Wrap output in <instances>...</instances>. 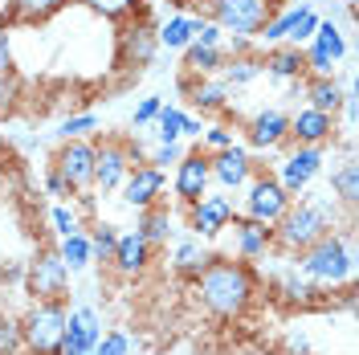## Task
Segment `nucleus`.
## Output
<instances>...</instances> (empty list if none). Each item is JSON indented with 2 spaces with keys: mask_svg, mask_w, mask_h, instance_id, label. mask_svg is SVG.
<instances>
[{
  "mask_svg": "<svg viewBox=\"0 0 359 355\" xmlns=\"http://www.w3.org/2000/svg\"><path fill=\"white\" fill-rule=\"evenodd\" d=\"M192 290H196V302H201L212 319H221V323H241V319L253 311L257 294H262V278H257L253 262L217 257V253H212L208 266L192 278Z\"/></svg>",
  "mask_w": 359,
  "mask_h": 355,
  "instance_id": "obj_1",
  "label": "nucleus"
},
{
  "mask_svg": "<svg viewBox=\"0 0 359 355\" xmlns=\"http://www.w3.org/2000/svg\"><path fill=\"white\" fill-rule=\"evenodd\" d=\"M298 257V274L314 282L318 290H339L355 282V249H351V225L331 229L327 237H318L314 245H306Z\"/></svg>",
  "mask_w": 359,
  "mask_h": 355,
  "instance_id": "obj_2",
  "label": "nucleus"
},
{
  "mask_svg": "<svg viewBox=\"0 0 359 355\" xmlns=\"http://www.w3.org/2000/svg\"><path fill=\"white\" fill-rule=\"evenodd\" d=\"M335 229V200H314V196H294L290 208L273 221V249L282 253H302L306 245L327 237Z\"/></svg>",
  "mask_w": 359,
  "mask_h": 355,
  "instance_id": "obj_3",
  "label": "nucleus"
},
{
  "mask_svg": "<svg viewBox=\"0 0 359 355\" xmlns=\"http://www.w3.org/2000/svg\"><path fill=\"white\" fill-rule=\"evenodd\" d=\"M69 307L62 298L53 302H29V311L17 319L25 339V355H62V335H66Z\"/></svg>",
  "mask_w": 359,
  "mask_h": 355,
  "instance_id": "obj_4",
  "label": "nucleus"
},
{
  "mask_svg": "<svg viewBox=\"0 0 359 355\" xmlns=\"http://www.w3.org/2000/svg\"><path fill=\"white\" fill-rule=\"evenodd\" d=\"M25 294L33 302H53V298H69V269L57 253V245H37V253L25 262Z\"/></svg>",
  "mask_w": 359,
  "mask_h": 355,
  "instance_id": "obj_5",
  "label": "nucleus"
},
{
  "mask_svg": "<svg viewBox=\"0 0 359 355\" xmlns=\"http://www.w3.org/2000/svg\"><path fill=\"white\" fill-rule=\"evenodd\" d=\"M156 53H159L156 25L147 21L143 13L118 25V33H114V69L118 74H143L156 62Z\"/></svg>",
  "mask_w": 359,
  "mask_h": 355,
  "instance_id": "obj_6",
  "label": "nucleus"
},
{
  "mask_svg": "<svg viewBox=\"0 0 359 355\" xmlns=\"http://www.w3.org/2000/svg\"><path fill=\"white\" fill-rule=\"evenodd\" d=\"M204 21L221 25L224 37H257L262 25L269 21L273 4L269 0H201Z\"/></svg>",
  "mask_w": 359,
  "mask_h": 355,
  "instance_id": "obj_7",
  "label": "nucleus"
},
{
  "mask_svg": "<svg viewBox=\"0 0 359 355\" xmlns=\"http://www.w3.org/2000/svg\"><path fill=\"white\" fill-rule=\"evenodd\" d=\"M49 168L62 176L69 196H86L94 188V139H62Z\"/></svg>",
  "mask_w": 359,
  "mask_h": 355,
  "instance_id": "obj_8",
  "label": "nucleus"
},
{
  "mask_svg": "<svg viewBox=\"0 0 359 355\" xmlns=\"http://www.w3.org/2000/svg\"><path fill=\"white\" fill-rule=\"evenodd\" d=\"M290 192L278 184V176L273 172H266V168H257L253 176H249L245 184V204H241V217H253V221L262 225H273L286 208H290Z\"/></svg>",
  "mask_w": 359,
  "mask_h": 355,
  "instance_id": "obj_9",
  "label": "nucleus"
},
{
  "mask_svg": "<svg viewBox=\"0 0 359 355\" xmlns=\"http://www.w3.org/2000/svg\"><path fill=\"white\" fill-rule=\"evenodd\" d=\"M131 172V139L118 135H98L94 139V188L102 196L118 192V184Z\"/></svg>",
  "mask_w": 359,
  "mask_h": 355,
  "instance_id": "obj_10",
  "label": "nucleus"
},
{
  "mask_svg": "<svg viewBox=\"0 0 359 355\" xmlns=\"http://www.w3.org/2000/svg\"><path fill=\"white\" fill-rule=\"evenodd\" d=\"M323 163H327V156H323V147H302V143H290V152L282 156V163H278V184L290 192V196H306L311 192V184L318 176H323Z\"/></svg>",
  "mask_w": 359,
  "mask_h": 355,
  "instance_id": "obj_11",
  "label": "nucleus"
},
{
  "mask_svg": "<svg viewBox=\"0 0 359 355\" xmlns=\"http://www.w3.org/2000/svg\"><path fill=\"white\" fill-rule=\"evenodd\" d=\"M184 213H188V229H192V237L212 241V237H221L224 229L233 225L237 204H233L229 192H204V196L196 200V204H188Z\"/></svg>",
  "mask_w": 359,
  "mask_h": 355,
  "instance_id": "obj_12",
  "label": "nucleus"
},
{
  "mask_svg": "<svg viewBox=\"0 0 359 355\" xmlns=\"http://www.w3.org/2000/svg\"><path fill=\"white\" fill-rule=\"evenodd\" d=\"M212 188V172H208V152H204L201 143L196 147H188L176 163V176H172V196H176L180 208H188V204H196Z\"/></svg>",
  "mask_w": 359,
  "mask_h": 355,
  "instance_id": "obj_13",
  "label": "nucleus"
},
{
  "mask_svg": "<svg viewBox=\"0 0 359 355\" xmlns=\"http://www.w3.org/2000/svg\"><path fill=\"white\" fill-rule=\"evenodd\" d=\"M118 192H123V204L127 208H151V204H163V192H168V172L156 168V163H135L127 180L118 184Z\"/></svg>",
  "mask_w": 359,
  "mask_h": 355,
  "instance_id": "obj_14",
  "label": "nucleus"
},
{
  "mask_svg": "<svg viewBox=\"0 0 359 355\" xmlns=\"http://www.w3.org/2000/svg\"><path fill=\"white\" fill-rule=\"evenodd\" d=\"M208 172H212V184H217L221 192H237V188L249 184V176L257 172V163L249 156V147L229 143L221 152H208Z\"/></svg>",
  "mask_w": 359,
  "mask_h": 355,
  "instance_id": "obj_15",
  "label": "nucleus"
},
{
  "mask_svg": "<svg viewBox=\"0 0 359 355\" xmlns=\"http://www.w3.org/2000/svg\"><path fill=\"white\" fill-rule=\"evenodd\" d=\"M180 90L201 114H229V102L237 94L221 82V74H180Z\"/></svg>",
  "mask_w": 359,
  "mask_h": 355,
  "instance_id": "obj_16",
  "label": "nucleus"
},
{
  "mask_svg": "<svg viewBox=\"0 0 359 355\" xmlns=\"http://www.w3.org/2000/svg\"><path fill=\"white\" fill-rule=\"evenodd\" d=\"M245 143L253 152H278V147H290V114L269 107V111H257L245 127Z\"/></svg>",
  "mask_w": 359,
  "mask_h": 355,
  "instance_id": "obj_17",
  "label": "nucleus"
},
{
  "mask_svg": "<svg viewBox=\"0 0 359 355\" xmlns=\"http://www.w3.org/2000/svg\"><path fill=\"white\" fill-rule=\"evenodd\" d=\"M339 123L335 114L314 111V107H302L298 114H290V143H302V147H327L335 143Z\"/></svg>",
  "mask_w": 359,
  "mask_h": 355,
  "instance_id": "obj_18",
  "label": "nucleus"
},
{
  "mask_svg": "<svg viewBox=\"0 0 359 355\" xmlns=\"http://www.w3.org/2000/svg\"><path fill=\"white\" fill-rule=\"evenodd\" d=\"M102 339V319L94 307H74L66 314V335H62V355L94 351V343Z\"/></svg>",
  "mask_w": 359,
  "mask_h": 355,
  "instance_id": "obj_19",
  "label": "nucleus"
},
{
  "mask_svg": "<svg viewBox=\"0 0 359 355\" xmlns=\"http://www.w3.org/2000/svg\"><path fill=\"white\" fill-rule=\"evenodd\" d=\"M151 257H156V245H147L131 229V233H118L114 253H111V269L118 274V278H139V274H147Z\"/></svg>",
  "mask_w": 359,
  "mask_h": 355,
  "instance_id": "obj_20",
  "label": "nucleus"
},
{
  "mask_svg": "<svg viewBox=\"0 0 359 355\" xmlns=\"http://www.w3.org/2000/svg\"><path fill=\"white\" fill-rule=\"evenodd\" d=\"M66 4H74V0H4V13H0V25L4 29H33V25H45L53 21Z\"/></svg>",
  "mask_w": 359,
  "mask_h": 355,
  "instance_id": "obj_21",
  "label": "nucleus"
},
{
  "mask_svg": "<svg viewBox=\"0 0 359 355\" xmlns=\"http://www.w3.org/2000/svg\"><path fill=\"white\" fill-rule=\"evenodd\" d=\"M262 74L278 78V82H302L306 78V58H302V45H269L262 53Z\"/></svg>",
  "mask_w": 359,
  "mask_h": 355,
  "instance_id": "obj_22",
  "label": "nucleus"
},
{
  "mask_svg": "<svg viewBox=\"0 0 359 355\" xmlns=\"http://www.w3.org/2000/svg\"><path fill=\"white\" fill-rule=\"evenodd\" d=\"M273 298L278 302H286V307H298V311H306V307H318L323 302V290L314 286V282H306L302 274H298V266L282 269V274H273Z\"/></svg>",
  "mask_w": 359,
  "mask_h": 355,
  "instance_id": "obj_23",
  "label": "nucleus"
},
{
  "mask_svg": "<svg viewBox=\"0 0 359 355\" xmlns=\"http://www.w3.org/2000/svg\"><path fill=\"white\" fill-rule=\"evenodd\" d=\"M229 229H237V257L241 262H257V257H266L269 249H273V225H262L253 221V217H233Z\"/></svg>",
  "mask_w": 359,
  "mask_h": 355,
  "instance_id": "obj_24",
  "label": "nucleus"
},
{
  "mask_svg": "<svg viewBox=\"0 0 359 355\" xmlns=\"http://www.w3.org/2000/svg\"><path fill=\"white\" fill-rule=\"evenodd\" d=\"M221 82L229 90H245L249 82H257V74H262V58L257 53H249V49H237V53H224L221 62Z\"/></svg>",
  "mask_w": 359,
  "mask_h": 355,
  "instance_id": "obj_25",
  "label": "nucleus"
},
{
  "mask_svg": "<svg viewBox=\"0 0 359 355\" xmlns=\"http://www.w3.org/2000/svg\"><path fill=\"white\" fill-rule=\"evenodd\" d=\"M208 257H212V249H208L201 237H184V241H176V249H172V274L184 278V282H192V278L208 266Z\"/></svg>",
  "mask_w": 359,
  "mask_h": 355,
  "instance_id": "obj_26",
  "label": "nucleus"
},
{
  "mask_svg": "<svg viewBox=\"0 0 359 355\" xmlns=\"http://www.w3.org/2000/svg\"><path fill=\"white\" fill-rule=\"evenodd\" d=\"M302 94H306V107L314 111H327V114H339L343 111V86H339V78H302Z\"/></svg>",
  "mask_w": 359,
  "mask_h": 355,
  "instance_id": "obj_27",
  "label": "nucleus"
},
{
  "mask_svg": "<svg viewBox=\"0 0 359 355\" xmlns=\"http://www.w3.org/2000/svg\"><path fill=\"white\" fill-rule=\"evenodd\" d=\"M135 233L143 237L147 245H168L172 237V213H168V204H151V208H139V225H135Z\"/></svg>",
  "mask_w": 359,
  "mask_h": 355,
  "instance_id": "obj_28",
  "label": "nucleus"
},
{
  "mask_svg": "<svg viewBox=\"0 0 359 355\" xmlns=\"http://www.w3.org/2000/svg\"><path fill=\"white\" fill-rule=\"evenodd\" d=\"M331 200H339L343 208H355V200H359V163H355V156H347L335 172H331Z\"/></svg>",
  "mask_w": 359,
  "mask_h": 355,
  "instance_id": "obj_29",
  "label": "nucleus"
},
{
  "mask_svg": "<svg viewBox=\"0 0 359 355\" xmlns=\"http://www.w3.org/2000/svg\"><path fill=\"white\" fill-rule=\"evenodd\" d=\"M57 253H62V262H66L69 274H82V269L94 266V249H90L86 229H78L69 237H57Z\"/></svg>",
  "mask_w": 359,
  "mask_h": 355,
  "instance_id": "obj_30",
  "label": "nucleus"
},
{
  "mask_svg": "<svg viewBox=\"0 0 359 355\" xmlns=\"http://www.w3.org/2000/svg\"><path fill=\"white\" fill-rule=\"evenodd\" d=\"M180 53H184V74H217L224 62V45L192 41V45H184Z\"/></svg>",
  "mask_w": 359,
  "mask_h": 355,
  "instance_id": "obj_31",
  "label": "nucleus"
},
{
  "mask_svg": "<svg viewBox=\"0 0 359 355\" xmlns=\"http://www.w3.org/2000/svg\"><path fill=\"white\" fill-rule=\"evenodd\" d=\"M192 37H196V17H168L156 29L159 49H184V45H192Z\"/></svg>",
  "mask_w": 359,
  "mask_h": 355,
  "instance_id": "obj_32",
  "label": "nucleus"
},
{
  "mask_svg": "<svg viewBox=\"0 0 359 355\" xmlns=\"http://www.w3.org/2000/svg\"><path fill=\"white\" fill-rule=\"evenodd\" d=\"M78 4L90 8L94 17L111 21V25H123V21H131V17L143 13V0H78Z\"/></svg>",
  "mask_w": 359,
  "mask_h": 355,
  "instance_id": "obj_33",
  "label": "nucleus"
},
{
  "mask_svg": "<svg viewBox=\"0 0 359 355\" xmlns=\"http://www.w3.org/2000/svg\"><path fill=\"white\" fill-rule=\"evenodd\" d=\"M306 45L323 49V53H327V58H335V62H343V58H347V37H343V29H339L331 17H323V21H318V29H314V37Z\"/></svg>",
  "mask_w": 359,
  "mask_h": 355,
  "instance_id": "obj_34",
  "label": "nucleus"
},
{
  "mask_svg": "<svg viewBox=\"0 0 359 355\" xmlns=\"http://www.w3.org/2000/svg\"><path fill=\"white\" fill-rule=\"evenodd\" d=\"M180 123H184V111L163 102V107H159V114L151 119V127H147V131L156 135V143H176V139H180Z\"/></svg>",
  "mask_w": 359,
  "mask_h": 355,
  "instance_id": "obj_35",
  "label": "nucleus"
},
{
  "mask_svg": "<svg viewBox=\"0 0 359 355\" xmlns=\"http://www.w3.org/2000/svg\"><path fill=\"white\" fill-rule=\"evenodd\" d=\"M86 237H90V249H94V262H111L114 241H118V225L102 221V225H94Z\"/></svg>",
  "mask_w": 359,
  "mask_h": 355,
  "instance_id": "obj_36",
  "label": "nucleus"
},
{
  "mask_svg": "<svg viewBox=\"0 0 359 355\" xmlns=\"http://www.w3.org/2000/svg\"><path fill=\"white\" fill-rule=\"evenodd\" d=\"M318 13H314V4H306L302 0V8H298V17H294V25H290V33H286V41L290 45H306L314 37V29H318Z\"/></svg>",
  "mask_w": 359,
  "mask_h": 355,
  "instance_id": "obj_37",
  "label": "nucleus"
},
{
  "mask_svg": "<svg viewBox=\"0 0 359 355\" xmlns=\"http://www.w3.org/2000/svg\"><path fill=\"white\" fill-rule=\"evenodd\" d=\"M94 131H98V114H94V111L69 114V119H62V127H57L62 139H90Z\"/></svg>",
  "mask_w": 359,
  "mask_h": 355,
  "instance_id": "obj_38",
  "label": "nucleus"
},
{
  "mask_svg": "<svg viewBox=\"0 0 359 355\" xmlns=\"http://www.w3.org/2000/svg\"><path fill=\"white\" fill-rule=\"evenodd\" d=\"M0 355H25V339H21V323L0 314Z\"/></svg>",
  "mask_w": 359,
  "mask_h": 355,
  "instance_id": "obj_39",
  "label": "nucleus"
},
{
  "mask_svg": "<svg viewBox=\"0 0 359 355\" xmlns=\"http://www.w3.org/2000/svg\"><path fill=\"white\" fill-rule=\"evenodd\" d=\"M159 107H163V98H159V94L139 98V102H135V111H131V127H135V131H147V127H151V119L159 114Z\"/></svg>",
  "mask_w": 359,
  "mask_h": 355,
  "instance_id": "obj_40",
  "label": "nucleus"
},
{
  "mask_svg": "<svg viewBox=\"0 0 359 355\" xmlns=\"http://www.w3.org/2000/svg\"><path fill=\"white\" fill-rule=\"evenodd\" d=\"M196 143H201L204 152H221V147L237 143V139H233V127H229V123H212V127H204V131H201Z\"/></svg>",
  "mask_w": 359,
  "mask_h": 355,
  "instance_id": "obj_41",
  "label": "nucleus"
},
{
  "mask_svg": "<svg viewBox=\"0 0 359 355\" xmlns=\"http://www.w3.org/2000/svg\"><path fill=\"white\" fill-rule=\"evenodd\" d=\"M49 225H53L57 237H69V233L82 229V225H78V213H74L69 204H53V208H49Z\"/></svg>",
  "mask_w": 359,
  "mask_h": 355,
  "instance_id": "obj_42",
  "label": "nucleus"
},
{
  "mask_svg": "<svg viewBox=\"0 0 359 355\" xmlns=\"http://www.w3.org/2000/svg\"><path fill=\"white\" fill-rule=\"evenodd\" d=\"M94 355H131V335L127 331H107L94 343Z\"/></svg>",
  "mask_w": 359,
  "mask_h": 355,
  "instance_id": "obj_43",
  "label": "nucleus"
},
{
  "mask_svg": "<svg viewBox=\"0 0 359 355\" xmlns=\"http://www.w3.org/2000/svg\"><path fill=\"white\" fill-rule=\"evenodd\" d=\"M184 152H188V147H184V143H156V152H151V156H147V163H156V168H163V172H168V168H176L180 163V156H184Z\"/></svg>",
  "mask_w": 359,
  "mask_h": 355,
  "instance_id": "obj_44",
  "label": "nucleus"
},
{
  "mask_svg": "<svg viewBox=\"0 0 359 355\" xmlns=\"http://www.w3.org/2000/svg\"><path fill=\"white\" fill-rule=\"evenodd\" d=\"M0 78H17V58H13V29L0 25Z\"/></svg>",
  "mask_w": 359,
  "mask_h": 355,
  "instance_id": "obj_45",
  "label": "nucleus"
},
{
  "mask_svg": "<svg viewBox=\"0 0 359 355\" xmlns=\"http://www.w3.org/2000/svg\"><path fill=\"white\" fill-rule=\"evenodd\" d=\"M17 114V78H0V123Z\"/></svg>",
  "mask_w": 359,
  "mask_h": 355,
  "instance_id": "obj_46",
  "label": "nucleus"
},
{
  "mask_svg": "<svg viewBox=\"0 0 359 355\" xmlns=\"http://www.w3.org/2000/svg\"><path fill=\"white\" fill-rule=\"evenodd\" d=\"M192 41H201V45H224V29L196 17V37H192Z\"/></svg>",
  "mask_w": 359,
  "mask_h": 355,
  "instance_id": "obj_47",
  "label": "nucleus"
},
{
  "mask_svg": "<svg viewBox=\"0 0 359 355\" xmlns=\"http://www.w3.org/2000/svg\"><path fill=\"white\" fill-rule=\"evenodd\" d=\"M45 196H53V200H66V196H69V188L62 184V176H57L53 168L45 172Z\"/></svg>",
  "mask_w": 359,
  "mask_h": 355,
  "instance_id": "obj_48",
  "label": "nucleus"
},
{
  "mask_svg": "<svg viewBox=\"0 0 359 355\" xmlns=\"http://www.w3.org/2000/svg\"><path fill=\"white\" fill-rule=\"evenodd\" d=\"M201 131H204V114L196 119V114L184 111V123H180V139H201Z\"/></svg>",
  "mask_w": 359,
  "mask_h": 355,
  "instance_id": "obj_49",
  "label": "nucleus"
},
{
  "mask_svg": "<svg viewBox=\"0 0 359 355\" xmlns=\"http://www.w3.org/2000/svg\"><path fill=\"white\" fill-rule=\"evenodd\" d=\"M282 347H286V355H314L311 351V343H306V335H286V343H282Z\"/></svg>",
  "mask_w": 359,
  "mask_h": 355,
  "instance_id": "obj_50",
  "label": "nucleus"
},
{
  "mask_svg": "<svg viewBox=\"0 0 359 355\" xmlns=\"http://www.w3.org/2000/svg\"><path fill=\"white\" fill-rule=\"evenodd\" d=\"M269 4H273V8H278V4H286V0H269Z\"/></svg>",
  "mask_w": 359,
  "mask_h": 355,
  "instance_id": "obj_51",
  "label": "nucleus"
},
{
  "mask_svg": "<svg viewBox=\"0 0 359 355\" xmlns=\"http://www.w3.org/2000/svg\"><path fill=\"white\" fill-rule=\"evenodd\" d=\"M78 355H94V351H78Z\"/></svg>",
  "mask_w": 359,
  "mask_h": 355,
  "instance_id": "obj_52",
  "label": "nucleus"
},
{
  "mask_svg": "<svg viewBox=\"0 0 359 355\" xmlns=\"http://www.w3.org/2000/svg\"><path fill=\"white\" fill-rule=\"evenodd\" d=\"M0 13H4V0H0Z\"/></svg>",
  "mask_w": 359,
  "mask_h": 355,
  "instance_id": "obj_53",
  "label": "nucleus"
}]
</instances>
